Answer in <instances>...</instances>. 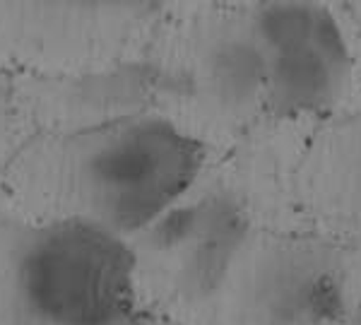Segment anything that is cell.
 Segmentation results:
<instances>
[{
	"instance_id": "obj_1",
	"label": "cell",
	"mask_w": 361,
	"mask_h": 325,
	"mask_svg": "<svg viewBox=\"0 0 361 325\" xmlns=\"http://www.w3.org/2000/svg\"><path fill=\"white\" fill-rule=\"evenodd\" d=\"M202 147L176 121L137 114L73 133H34L0 169V190L22 214L75 219L121 239L142 236L188 198Z\"/></svg>"
},
{
	"instance_id": "obj_2",
	"label": "cell",
	"mask_w": 361,
	"mask_h": 325,
	"mask_svg": "<svg viewBox=\"0 0 361 325\" xmlns=\"http://www.w3.org/2000/svg\"><path fill=\"white\" fill-rule=\"evenodd\" d=\"M0 325H149L130 241L27 217L0 190Z\"/></svg>"
},
{
	"instance_id": "obj_3",
	"label": "cell",
	"mask_w": 361,
	"mask_h": 325,
	"mask_svg": "<svg viewBox=\"0 0 361 325\" xmlns=\"http://www.w3.org/2000/svg\"><path fill=\"white\" fill-rule=\"evenodd\" d=\"M137 13L133 5L0 3V68L61 78L114 46Z\"/></svg>"
},
{
	"instance_id": "obj_4",
	"label": "cell",
	"mask_w": 361,
	"mask_h": 325,
	"mask_svg": "<svg viewBox=\"0 0 361 325\" xmlns=\"http://www.w3.org/2000/svg\"><path fill=\"white\" fill-rule=\"evenodd\" d=\"M255 306L272 325H323L345 309L335 258L316 246L277 248L255 275Z\"/></svg>"
},
{
	"instance_id": "obj_5",
	"label": "cell",
	"mask_w": 361,
	"mask_h": 325,
	"mask_svg": "<svg viewBox=\"0 0 361 325\" xmlns=\"http://www.w3.org/2000/svg\"><path fill=\"white\" fill-rule=\"evenodd\" d=\"M197 217L190 239L171 255L157 260L173 263L171 284L185 304H202L222 292L248 241V214L229 193L195 198Z\"/></svg>"
},
{
	"instance_id": "obj_6",
	"label": "cell",
	"mask_w": 361,
	"mask_h": 325,
	"mask_svg": "<svg viewBox=\"0 0 361 325\" xmlns=\"http://www.w3.org/2000/svg\"><path fill=\"white\" fill-rule=\"evenodd\" d=\"M267 97L282 116H301L330 106L345 85L352 54L340 20L323 8L318 29L306 44L267 56Z\"/></svg>"
},
{
	"instance_id": "obj_7",
	"label": "cell",
	"mask_w": 361,
	"mask_h": 325,
	"mask_svg": "<svg viewBox=\"0 0 361 325\" xmlns=\"http://www.w3.org/2000/svg\"><path fill=\"white\" fill-rule=\"evenodd\" d=\"M267 54L250 32L214 39L202 56L207 97L229 114H243L267 97Z\"/></svg>"
},
{
	"instance_id": "obj_8",
	"label": "cell",
	"mask_w": 361,
	"mask_h": 325,
	"mask_svg": "<svg viewBox=\"0 0 361 325\" xmlns=\"http://www.w3.org/2000/svg\"><path fill=\"white\" fill-rule=\"evenodd\" d=\"M323 5L313 3H267L260 5L250 22V34L267 56L306 44L316 34Z\"/></svg>"
},
{
	"instance_id": "obj_9",
	"label": "cell",
	"mask_w": 361,
	"mask_h": 325,
	"mask_svg": "<svg viewBox=\"0 0 361 325\" xmlns=\"http://www.w3.org/2000/svg\"><path fill=\"white\" fill-rule=\"evenodd\" d=\"M29 137V130L20 116L15 99L13 73L0 68V169L8 164L20 145Z\"/></svg>"
},
{
	"instance_id": "obj_10",
	"label": "cell",
	"mask_w": 361,
	"mask_h": 325,
	"mask_svg": "<svg viewBox=\"0 0 361 325\" xmlns=\"http://www.w3.org/2000/svg\"><path fill=\"white\" fill-rule=\"evenodd\" d=\"M354 325H361V306H359V311H357V316H354Z\"/></svg>"
}]
</instances>
